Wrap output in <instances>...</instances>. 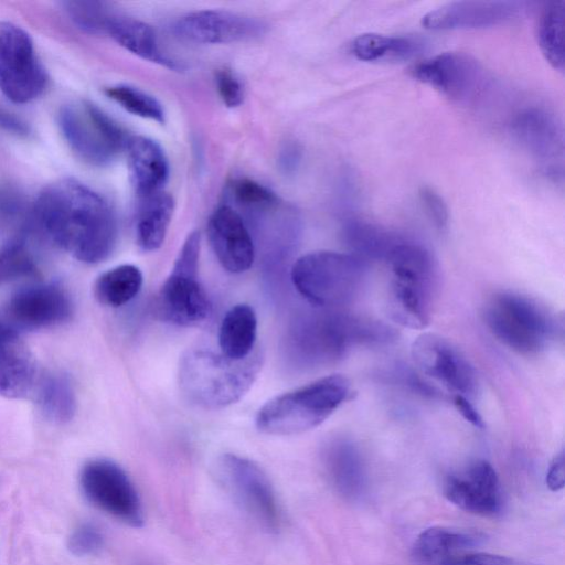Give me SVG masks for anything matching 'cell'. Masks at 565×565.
<instances>
[{"label":"cell","mask_w":565,"mask_h":565,"mask_svg":"<svg viewBox=\"0 0 565 565\" xmlns=\"http://www.w3.org/2000/svg\"><path fill=\"white\" fill-rule=\"evenodd\" d=\"M33 214L52 243L83 263L103 262L116 245L117 220L111 206L74 179L46 186L35 201Z\"/></svg>","instance_id":"1"},{"label":"cell","mask_w":565,"mask_h":565,"mask_svg":"<svg viewBox=\"0 0 565 565\" xmlns=\"http://www.w3.org/2000/svg\"><path fill=\"white\" fill-rule=\"evenodd\" d=\"M395 337V330L382 321L322 309L292 322L287 353L296 364L315 367L340 360L355 345L387 343Z\"/></svg>","instance_id":"2"},{"label":"cell","mask_w":565,"mask_h":565,"mask_svg":"<svg viewBox=\"0 0 565 565\" xmlns=\"http://www.w3.org/2000/svg\"><path fill=\"white\" fill-rule=\"evenodd\" d=\"M262 361L259 351L237 361L210 349H191L180 359L178 384L191 404L204 409L224 408L249 391Z\"/></svg>","instance_id":"3"},{"label":"cell","mask_w":565,"mask_h":565,"mask_svg":"<svg viewBox=\"0 0 565 565\" xmlns=\"http://www.w3.org/2000/svg\"><path fill=\"white\" fill-rule=\"evenodd\" d=\"M385 262L390 269L387 308L398 324L422 330L429 324L438 273L431 253L422 244L402 238Z\"/></svg>","instance_id":"4"},{"label":"cell","mask_w":565,"mask_h":565,"mask_svg":"<svg viewBox=\"0 0 565 565\" xmlns=\"http://www.w3.org/2000/svg\"><path fill=\"white\" fill-rule=\"evenodd\" d=\"M352 395L350 381L332 374L267 401L257 412L256 427L268 435H296L322 424Z\"/></svg>","instance_id":"5"},{"label":"cell","mask_w":565,"mask_h":565,"mask_svg":"<svg viewBox=\"0 0 565 565\" xmlns=\"http://www.w3.org/2000/svg\"><path fill=\"white\" fill-rule=\"evenodd\" d=\"M367 266L369 263L351 253L312 252L292 264L290 279L296 290L313 307L334 310L358 296Z\"/></svg>","instance_id":"6"},{"label":"cell","mask_w":565,"mask_h":565,"mask_svg":"<svg viewBox=\"0 0 565 565\" xmlns=\"http://www.w3.org/2000/svg\"><path fill=\"white\" fill-rule=\"evenodd\" d=\"M483 317L500 342L522 354L545 349L555 333V321L547 310L514 292L492 296L486 303Z\"/></svg>","instance_id":"7"},{"label":"cell","mask_w":565,"mask_h":565,"mask_svg":"<svg viewBox=\"0 0 565 565\" xmlns=\"http://www.w3.org/2000/svg\"><path fill=\"white\" fill-rule=\"evenodd\" d=\"M200 247V233L193 231L158 292L156 310L166 322L191 327L204 321L211 312L207 294L199 280Z\"/></svg>","instance_id":"8"},{"label":"cell","mask_w":565,"mask_h":565,"mask_svg":"<svg viewBox=\"0 0 565 565\" xmlns=\"http://www.w3.org/2000/svg\"><path fill=\"white\" fill-rule=\"evenodd\" d=\"M58 126L71 149L94 166L110 163L129 140L110 117L87 102L63 106Z\"/></svg>","instance_id":"9"},{"label":"cell","mask_w":565,"mask_h":565,"mask_svg":"<svg viewBox=\"0 0 565 565\" xmlns=\"http://www.w3.org/2000/svg\"><path fill=\"white\" fill-rule=\"evenodd\" d=\"M45 70L36 57L30 35L20 26L0 22V90L11 102L24 104L42 94Z\"/></svg>","instance_id":"10"},{"label":"cell","mask_w":565,"mask_h":565,"mask_svg":"<svg viewBox=\"0 0 565 565\" xmlns=\"http://www.w3.org/2000/svg\"><path fill=\"white\" fill-rule=\"evenodd\" d=\"M217 471L226 488L242 508L268 532H277L281 523L279 504L265 471L253 460L224 454Z\"/></svg>","instance_id":"11"},{"label":"cell","mask_w":565,"mask_h":565,"mask_svg":"<svg viewBox=\"0 0 565 565\" xmlns=\"http://www.w3.org/2000/svg\"><path fill=\"white\" fill-rule=\"evenodd\" d=\"M79 483L86 499L99 510L132 527L143 525L139 494L116 462L104 458L89 460L82 468Z\"/></svg>","instance_id":"12"},{"label":"cell","mask_w":565,"mask_h":565,"mask_svg":"<svg viewBox=\"0 0 565 565\" xmlns=\"http://www.w3.org/2000/svg\"><path fill=\"white\" fill-rule=\"evenodd\" d=\"M413 75L452 102L472 104L488 90L490 78L483 66L462 52H445L416 64Z\"/></svg>","instance_id":"13"},{"label":"cell","mask_w":565,"mask_h":565,"mask_svg":"<svg viewBox=\"0 0 565 565\" xmlns=\"http://www.w3.org/2000/svg\"><path fill=\"white\" fill-rule=\"evenodd\" d=\"M418 370L446 386L456 395L470 398L477 390V375L466 356L448 340L423 333L411 349Z\"/></svg>","instance_id":"14"},{"label":"cell","mask_w":565,"mask_h":565,"mask_svg":"<svg viewBox=\"0 0 565 565\" xmlns=\"http://www.w3.org/2000/svg\"><path fill=\"white\" fill-rule=\"evenodd\" d=\"M518 142L539 162L545 174L563 175V127L550 111L530 107L521 110L511 122Z\"/></svg>","instance_id":"15"},{"label":"cell","mask_w":565,"mask_h":565,"mask_svg":"<svg viewBox=\"0 0 565 565\" xmlns=\"http://www.w3.org/2000/svg\"><path fill=\"white\" fill-rule=\"evenodd\" d=\"M72 313L67 294L56 285H35L14 294L0 317L18 332L52 327L66 321Z\"/></svg>","instance_id":"16"},{"label":"cell","mask_w":565,"mask_h":565,"mask_svg":"<svg viewBox=\"0 0 565 565\" xmlns=\"http://www.w3.org/2000/svg\"><path fill=\"white\" fill-rule=\"evenodd\" d=\"M444 495L458 508L479 515H494L501 510L499 477L486 460H476L449 473L443 486Z\"/></svg>","instance_id":"17"},{"label":"cell","mask_w":565,"mask_h":565,"mask_svg":"<svg viewBox=\"0 0 565 565\" xmlns=\"http://www.w3.org/2000/svg\"><path fill=\"white\" fill-rule=\"evenodd\" d=\"M264 31L262 21L225 10L194 11L178 19L173 25L179 38L201 44L245 41L262 35Z\"/></svg>","instance_id":"18"},{"label":"cell","mask_w":565,"mask_h":565,"mask_svg":"<svg viewBox=\"0 0 565 565\" xmlns=\"http://www.w3.org/2000/svg\"><path fill=\"white\" fill-rule=\"evenodd\" d=\"M523 10L519 1H452L429 11L422 18L428 30H478L505 24Z\"/></svg>","instance_id":"19"},{"label":"cell","mask_w":565,"mask_h":565,"mask_svg":"<svg viewBox=\"0 0 565 565\" xmlns=\"http://www.w3.org/2000/svg\"><path fill=\"white\" fill-rule=\"evenodd\" d=\"M207 236L225 270L241 274L252 267L256 255L254 239L244 218L234 207L221 205L211 214Z\"/></svg>","instance_id":"20"},{"label":"cell","mask_w":565,"mask_h":565,"mask_svg":"<svg viewBox=\"0 0 565 565\" xmlns=\"http://www.w3.org/2000/svg\"><path fill=\"white\" fill-rule=\"evenodd\" d=\"M323 467L334 490L344 499L355 501L366 489L363 458L354 443L347 438L330 440L322 452Z\"/></svg>","instance_id":"21"},{"label":"cell","mask_w":565,"mask_h":565,"mask_svg":"<svg viewBox=\"0 0 565 565\" xmlns=\"http://www.w3.org/2000/svg\"><path fill=\"white\" fill-rule=\"evenodd\" d=\"M483 541L484 535L477 532L433 526L417 536L412 558L416 565H454Z\"/></svg>","instance_id":"22"},{"label":"cell","mask_w":565,"mask_h":565,"mask_svg":"<svg viewBox=\"0 0 565 565\" xmlns=\"http://www.w3.org/2000/svg\"><path fill=\"white\" fill-rule=\"evenodd\" d=\"M131 182L138 196L162 191L169 179L168 158L154 140L136 136L126 146Z\"/></svg>","instance_id":"23"},{"label":"cell","mask_w":565,"mask_h":565,"mask_svg":"<svg viewBox=\"0 0 565 565\" xmlns=\"http://www.w3.org/2000/svg\"><path fill=\"white\" fill-rule=\"evenodd\" d=\"M138 198L135 221L136 241L142 250L152 252L160 248L164 242L174 202L172 196L164 191Z\"/></svg>","instance_id":"24"},{"label":"cell","mask_w":565,"mask_h":565,"mask_svg":"<svg viewBox=\"0 0 565 565\" xmlns=\"http://www.w3.org/2000/svg\"><path fill=\"white\" fill-rule=\"evenodd\" d=\"M105 32L119 45L143 60L172 70L179 68L178 63L160 49L151 26L142 21L128 17L110 15Z\"/></svg>","instance_id":"25"},{"label":"cell","mask_w":565,"mask_h":565,"mask_svg":"<svg viewBox=\"0 0 565 565\" xmlns=\"http://www.w3.org/2000/svg\"><path fill=\"white\" fill-rule=\"evenodd\" d=\"M36 375L34 360L19 338L0 345V395L26 396L36 386Z\"/></svg>","instance_id":"26"},{"label":"cell","mask_w":565,"mask_h":565,"mask_svg":"<svg viewBox=\"0 0 565 565\" xmlns=\"http://www.w3.org/2000/svg\"><path fill=\"white\" fill-rule=\"evenodd\" d=\"M257 318L247 303L233 306L223 317L218 329L221 353L233 360H244L255 350Z\"/></svg>","instance_id":"27"},{"label":"cell","mask_w":565,"mask_h":565,"mask_svg":"<svg viewBox=\"0 0 565 565\" xmlns=\"http://www.w3.org/2000/svg\"><path fill=\"white\" fill-rule=\"evenodd\" d=\"M424 43L411 36L363 33L350 44L351 54L363 62H401L420 54Z\"/></svg>","instance_id":"28"},{"label":"cell","mask_w":565,"mask_h":565,"mask_svg":"<svg viewBox=\"0 0 565 565\" xmlns=\"http://www.w3.org/2000/svg\"><path fill=\"white\" fill-rule=\"evenodd\" d=\"M342 235L351 254L366 263L371 259L385 260L392 248L403 238L379 224L356 217L345 221Z\"/></svg>","instance_id":"29"},{"label":"cell","mask_w":565,"mask_h":565,"mask_svg":"<svg viewBox=\"0 0 565 565\" xmlns=\"http://www.w3.org/2000/svg\"><path fill=\"white\" fill-rule=\"evenodd\" d=\"M141 270L131 264L116 266L95 281L94 295L104 306L118 308L131 301L141 290Z\"/></svg>","instance_id":"30"},{"label":"cell","mask_w":565,"mask_h":565,"mask_svg":"<svg viewBox=\"0 0 565 565\" xmlns=\"http://www.w3.org/2000/svg\"><path fill=\"white\" fill-rule=\"evenodd\" d=\"M564 34L565 1L546 2L537 20V44L545 60L559 72H563L565 64Z\"/></svg>","instance_id":"31"},{"label":"cell","mask_w":565,"mask_h":565,"mask_svg":"<svg viewBox=\"0 0 565 565\" xmlns=\"http://www.w3.org/2000/svg\"><path fill=\"white\" fill-rule=\"evenodd\" d=\"M36 385V401L46 418L54 423H66L73 418L76 398L66 375L50 373L39 379Z\"/></svg>","instance_id":"32"},{"label":"cell","mask_w":565,"mask_h":565,"mask_svg":"<svg viewBox=\"0 0 565 565\" xmlns=\"http://www.w3.org/2000/svg\"><path fill=\"white\" fill-rule=\"evenodd\" d=\"M32 253L23 237L12 238L0 246V285L35 274Z\"/></svg>","instance_id":"33"},{"label":"cell","mask_w":565,"mask_h":565,"mask_svg":"<svg viewBox=\"0 0 565 565\" xmlns=\"http://www.w3.org/2000/svg\"><path fill=\"white\" fill-rule=\"evenodd\" d=\"M107 96L128 113L141 118L164 121L162 105L148 93L130 85H115L106 89Z\"/></svg>","instance_id":"34"},{"label":"cell","mask_w":565,"mask_h":565,"mask_svg":"<svg viewBox=\"0 0 565 565\" xmlns=\"http://www.w3.org/2000/svg\"><path fill=\"white\" fill-rule=\"evenodd\" d=\"M228 195L243 213L266 209L280 201L270 189L247 178L233 180L228 185Z\"/></svg>","instance_id":"35"},{"label":"cell","mask_w":565,"mask_h":565,"mask_svg":"<svg viewBox=\"0 0 565 565\" xmlns=\"http://www.w3.org/2000/svg\"><path fill=\"white\" fill-rule=\"evenodd\" d=\"M71 19L87 32H105L106 23L111 14L104 3L96 1H67L63 3Z\"/></svg>","instance_id":"36"},{"label":"cell","mask_w":565,"mask_h":565,"mask_svg":"<svg viewBox=\"0 0 565 565\" xmlns=\"http://www.w3.org/2000/svg\"><path fill=\"white\" fill-rule=\"evenodd\" d=\"M104 541V534L98 526L84 523L71 534L67 547L76 556H87L102 550Z\"/></svg>","instance_id":"37"},{"label":"cell","mask_w":565,"mask_h":565,"mask_svg":"<svg viewBox=\"0 0 565 565\" xmlns=\"http://www.w3.org/2000/svg\"><path fill=\"white\" fill-rule=\"evenodd\" d=\"M420 204L435 227L439 231H445L449 222V212L443 196L429 186L420 188L419 192Z\"/></svg>","instance_id":"38"},{"label":"cell","mask_w":565,"mask_h":565,"mask_svg":"<svg viewBox=\"0 0 565 565\" xmlns=\"http://www.w3.org/2000/svg\"><path fill=\"white\" fill-rule=\"evenodd\" d=\"M215 85L221 99L227 107H237L242 104L243 86L231 70H218L215 73Z\"/></svg>","instance_id":"39"},{"label":"cell","mask_w":565,"mask_h":565,"mask_svg":"<svg viewBox=\"0 0 565 565\" xmlns=\"http://www.w3.org/2000/svg\"><path fill=\"white\" fill-rule=\"evenodd\" d=\"M454 565H523L513 558L489 553L469 552L460 556Z\"/></svg>","instance_id":"40"},{"label":"cell","mask_w":565,"mask_h":565,"mask_svg":"<svg viewBox=\"0 0 565 565\" xmlns=\"http://www.w3.org/2000/svg\"><path fill=\"white\" fill-rule=\"evenodd\" d=\"M565 483V460L564 452L561 451L551 462L546 473V486L552 491L563 489Z\"/></svg>","instance_id":"41"},{"label":"cell","mask_w":565,"mask_h":565,"mask_svg":"<svg viewBox=\"0 0 565 565\" xmlns=\"http://www.w3.org/2000/svg\"><path fill=\"white\" fill-rule=\"evenodd\" d=\"M454 404L458 413L472 426L476 428H483L484 423L479 414V412L475 408L469 398L462 395H455Z\"/></svg>","instance_id":"42"},{"label":"cell","mask_w":565,"mask_h":565,"mask_svg":"<svg viewBox=\"0 0 565 565\" xmlns=\"http://www.w3.org/2000/svg\"><path fill=\"white\" fill-rule=\"evenodd\" d=\"M300 161V149L291 142L287 143L280 151L279 164L286 172H292L298 167Z\"/></svg>","instance_id":"43"},{"label":"cell","mask_w":565,"mask_h":565,"mask_svg":"<svg viewBox=\"0 0 565 565\" xmlns=\"http://www.w3.org/2000/svg\"><path fill=\"white\" fill-rule=\"evenodd\" d=\"M0 126L15 134H25L28 131L25 125L22 121L11 116L10 114L2 111H0Z\"/></svg>","instance_id":"44"},{"label":"cell","mask_w":565,"mask_h":565,"mask_svg":"<svg viewBox=\"0 0 565 565\" xmlns=\"http://www.w3.org/2000/svg\"><path fill=\"white\" fill-rule=\"evenodd\" d=\"M14 211V202L12 199H8L4 195H0V218L12 214Z\"/></svg>","instance_id":"45"}]
</instances>
